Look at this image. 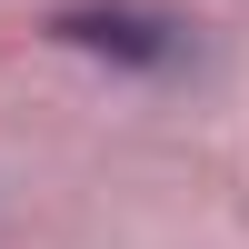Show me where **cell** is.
<instances>
[{
  "label": "cell",
  "instance_id": "cell-1",
  "mask_svg": "<svg viewBox=\"0 0 249 249\" xmlns=\"http://www.w3.org/2000/svg\"><path fill=\"white\" fill-rule=\"evenodd\" d=\"M50 30L70 40V50L130 60V70H170L179 60V20H160V10H60Z\"/></svg>",
  "mask_w": 249,
  "mask_h": 249
}]
</instances>
